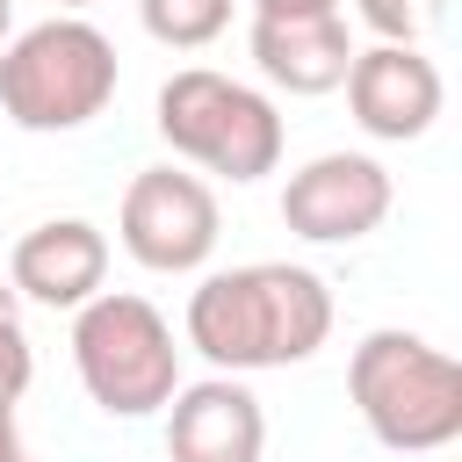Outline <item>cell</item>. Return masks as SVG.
Listing matches in <instances>:
<instances>
[{"instance_id": "6da1fadb", "label": "cell", "mask_w": 462, "mask_h": 462, "mask_svg": "<svg viewBox=\"0 0 462 462\" xmlns=\"http://www.w3.org/2000/svg\"><path fill=\"white\" fill-rule=\"evenodd\" d=\"M180 332L217 375L296 368L332 339V289H325V274H310L296 260L217 267L195 282Z\"/></svg>"}, {"instance_id": "7a4b0ae2", "label": "cell", "mask_w": 462, "mask_h": 462, "mask_svg": "<svg viewBox=\"0 0 462 462\" xmlns=\"http://www.w3.org/2000/svg\"><path fill=\"white\" fill-rule=\"evenodd\" d=\"M346 397L390 455H440L462 440V368L404 325H383L354 346Z\"/></svg>"}, {"instance_id": "3957f363", "label": "cell", "mask_w": 462, "mask_h": 462, "mask_svg": "<svg viewBox=\"0 0 462 462\" xmlns=\"http://www.w3.org/2000/svg\"><path fill=\"white\" fill-rule=\"evenodd\" d=\"M116 79H123L116 43L87 14H51L0 51V116L14 130L58 137V130L94 123L116 101Z\"/></svg>"}, {"instance_id": "277c9868", "label": "cell", "mask_w": 462, "mask_h": 462, "mask_svg": "<svg viewBox=\"0 0 462 462\" xmlns=\"http://www.w3.org/2000/svg\"><path fill=\"white\" fill-rule=\"evenodd\" d=\"M72 368H79V390L108 419H152L180 390L173 325L159 318V303L130 289H101L94 303L72 310Z\"/></svg>"}, {"instance_id": "5b68a950", "label": "cell", "mask_w": 462, "mask_h": 462, "mask_svg": "<svg viewBox=\"0 0 462 462\" xmlns=\"http://www.w3.org/2000/svg\"><path fill=\"white\" fill-rule=\"evenodd\" d=\"M152 123L159 137L173 144V159L202 166V173H224V180H267L282 166V116L260 87H238L231 72H209V65H180L159 101H152Z\"/></svg>"}, {"instance_id": "8992f818", "label": "cell", "mask_w": 462, "mask_h": 462, "mask_svg": "<svg viewBox=\"0 0 462 462\" xmlns=\"http://www.w3.org/2000/svg\"><path fill=\"white\" fill-rule=\"evenodd\" d=\"M217 188L202 173H180V166H144L130 188H123V209H116V238L123 253L144 267V274H195L209 253H217Z\"/></svg>"}, {"instance_id": "52a82bcc", "label": "cell", "mask_w": 462, "mask_h": 462, "mask_svg": "<svg viewBox=\"0 0 462 462\" xmlns=\"http://www.w3.org/2000/svg\"><path fill=\"white\" fill-rule=\"evenodd\" d=\"M390 173L368 152H318L282 188V224L310 245H354L390 217Z\"/></svg>"}, {"instance_id": "ba28073f", "label": "cell", "mask_w": 462, "mask_h": 462, "mask_svg": "<svg viewBox=\"0 0 462 462\" xmlns=\"http://www.w3.org/2000/svg\"><path fill=\"white\" fill-rule=\"evenodd\" d=\"M339 87H346L354 123H361L375 144H411V137H426V130L440 123V108H448L440 65H433L426 51H411V43H368V51H354V65H346Z\"/></svg>"}, {"instance_id": "9c48e42d", "label": "cell", "mask_w": 462, "mask_h": 462, "mask_svg": "<svg viewBox=\"0 0 462 462\" xmlns=\"http://www.w3.org/2000/svg\"><path fill=\"white\" fill-rule=\"evenodd\" d=\"M260 455H267V411L245 390V375H202L173 390L166 462H260Z\"/></svg>"}, {"instance_id": "30bf717a", "label": "cell", "mask_w": 462, "mask_h": 462, "mask_svg": "<svg viewBox=\"0 0 462 462\" xmlns=\"http://www.w3.org/2000/svg\"><path fill=\"white\" fill-rule=\"evenodd\" d=\"M108 282V238L101 224L87 217H51L36 231L14 238V260H7V289L22 303H43V310H79L94 303Z\"/></svg>"}, {"instance_id": "8fae6325", "label": "cell", "mask_w": 462, "mask_h": 462, "mask_svg": "<svg viewBox=\"0 0 462 462\" xmlns=\"http://www.w3.org/2000/svg\"><path fill=\"white\" fill-rule=\"evenodd\" d=\"M245 51H253L267 87H282V94H332L346 79V65H354V29H346V14H303V22L253 14Z\"/></svg>"}, {"instance_id": "7c38bea8", "label": "cell", "mask_w": 462, "mask_h": 462, "mask_svg": "<svg viewBox=\"0 0 462 462\" xmlns=\"http://www.w3.org/2000/svg\"><path fill=\"white\" fill-rule=\"evenodd\" d=\"M137 22H144V36L166 43V51H202V43L224 36L231 0H137Z\"/></svg>"}, {"instance_id": "4fadbf2b", "label": "cell", "mask_w": 462, "mask_h": 462, "mask_svg": "<svg viewBox=\"0 0 462 462\" xmlns=\"http://www.w3.org/2000/svg\"><path fill=\"white\" fill-rule=\"evenodd\" d=\"M354 22L375 36V43H426L440 22H448V0H354Z\"/></svg>"}, {"instance_id": "5bb4252c", "label": "cell", "mask_w": 462, "mask_h": 462, "mask_svg": "<svg viewBox=\"0 0 462 462\" xmlns=\"http://www.w3.org/2000/svg\"><path fill=\"white\" fill-rule=\"evenodd\" d=\"M29 375H36V354H29V332H22V296L0 274V397H22Z\"/></svg>"}, {"instance_id": "9a60e30c", "label": "cell", "mask_w": 462, "mask_h": 462, "mask_svg": "<svg viewBox=\"0 0 462 462\" xmlns=\"http://www.w3.org/2000/svg\"><path fill=\"white\" fill-rule=\"evenodd\" d=\"M253 14H267V22H303V14H339V0H253Z\"/></svg>"}, {"instance_id": "2e32d148", "label": "cell", "mask_w": 462, "mask_h": 462, "mask_svg": "<svg viewBox=\"0 0 462 462\" xmlns=\"http://www.w3.org/2000/svg\"><path fill=\"white\" fill-rule=\"evenodd\" d=\"M14 455H29V448H22V426H14V397H0V462H14Z\"/></svg>"}, {"instance_id": "e0dca14e", "label": "cell", "mask_w": 462, "mask_h": 462, "mask_svg": "<svg viewBox=\"0 0 462 462\" xmlns=\"http://www.w3.org/2000/svg\"><path fill=\"white\" fill-rule=\"evenodd\" d=\"M7 29H14V0H0V43H7Z\"/></svg>"}, {"instance_id": "ac0fdd59", "label": "cell", "mask_w": 462, "mask_h": 462, "mask_svg": "<svg viewBox=\"0 0 462 462\" xmlns=\"http://www.w3.org/2000/svg\"><path fill=\"white\" fill-rule=\"evenodd\" d=\"M79 7H94V0H58V14H79Z\"/></svg>"}, {"instance_id": "d6986e66", "label": "cell", "mask_w": 462, "mask_h": 462, "mask_svg": "<svg viewBox=\"0 0 462 462\" xmlns=\"http://www.w3.org/2000/svg\"><path fill=\"white\" fill-rule=\"evenodd\" d=\"M14 462H36V455H14Z\"/></svg>"}]
</instances>
